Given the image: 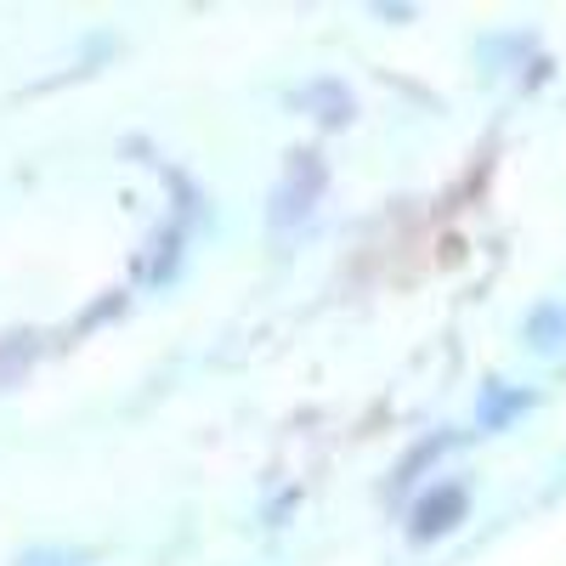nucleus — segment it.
<instances>
[{"mask_svg":"<svg viewBox=\"0 0 566 566\" xmlns=\"http://www.w3.org/2000/svg\"><path fill=\"white\" fill-rule=\"evenodd\" d=\"M464 510H470V488H464V482H442V488H431V493L413 504L408 538H413V544H431V538L453 533V527L464 522Z\"/></svg>","mask_w":566,"mask_h":566,"instance_id":"nucleus-1","label":"nucleus"},{"mask_svg":"<svg viewBox=\"0 0 566 566\" xmlns=\"http://www.w3.org/2000/svg\"><path fill=\"white\" fill-rule=\"evenodd\" d=\"M527 408H533V391H510V386H488V397H482L476 419L488 424V431H499V424H510L515 413H527Z\"/></svg>","mask_w":566,"mask_h":566,"instance_id":"nucleus-2","label":"nucleus"},{"mask_svg":"<svg viewBox=\"0 0 566 566\" xmlns=\"http://www.w3.org/2000/svg\"><path fill=\"white\" fill-rule=\"evenodd\" d=\"M560 340H566V312H560V306H538V312L527 317V346L555 352Z\"/></svg>","mask_w":566,"mask_h":566,"instance_id":"nucleus-3","label":"nucleus"}]
</instances>
